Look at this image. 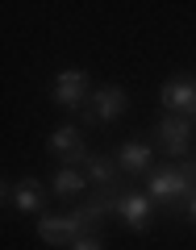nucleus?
I'll return each instance as SVG.
<instances>
[{
	"label": "nucleus",
	"mask_w": 196,
	"mask_h": 250,
	"mask_svg": "<svg viewBox=\"0 0 196 250\" xmlns=\"http://www.w3.org/2000/svg\"><path fill=\"white\" fill-rule=\"evenodd\" d=\"M71 250H105V242H100V233H84Z\"/></svg>",
	"instance_id": "nucleus-13"
},
{
	"label": "nucleus",
	"mask_w": 196,
	"mask_h": 250,
	"mask_svg": "<svg viewBox=\"0 0 196 250\" xmlns=\"http://www.w3.org/2000/svg\"><path fill=\"white\" fill-rule=\"evenodd\" d=\"M192 179L184 175V167H154L146 175V196L163 200V205H188L192 200Z\"/></svg>",
	"instance_id": "nucleus-1"
},
{
	"label": "nucleus",
	"mask_w": 196,
	"mask_h": 250,
	"mask_svg": "<svg viewBox=\"0 0 196 250\" xmlns=\"http://www.w3.org/2000/svg\"><path fill=\"white\" fill-rule=\"evenodd\" d=\"M151 205H154V200H151V196H142V192H117V200H113L117 217H121L130 229H138V233L151 225V213H154Z\"/></svg>",
	"instance_id": "nucleus-5"
},
{
	"label": "nucleus",
	"mask_w": 196,
	"mask_h": 250,
	"mask_svg": "<svg viewBox=\"0 0 196 250\" xmlns=\"http://www.w3.org/2000/svg\"><path fill=\"white\" fill-rule=\"evenodd\" d=\"M50 154H59V159H67V163H80L84 167V159H88V150H84V134H80V125H59L50 134Z\"/></svg>",
	"instance_id": "nucleus-7"
},
{
	"label": "nucleus",
	"mask_w": 196,
	"mask_h": 250,
	"mask_svg": "<svg viewBox=\"0 0 196 250\" xmlns=\"http://www.w3.org/2000/svg\"><path fill=\"white\" fill-rule=\"evenodd\" d=\"M121 113H125V92L113 88V83L96 88V92H92V100H88V108H84L88 121H117Z\"/></svg>",
	"instance_id": "nucleus-6"
},
{
	"label": "nucleus",
	"mask_w": 196,
	"mask_h": 250,
	"mask_svg": "<svg viewBox=\"0 0 196 250\" xmlns=\"http://www.w3.org/2000/svg\"><path fill=\"white\" fill-rule=\"evenodd\" d=\"M50 96H54V104H63V108H84V104L92 100L88 71H80V67H71V71H59V80H54Z\"/></svg>",
	"instance_id": "nucleus-2"
},
{
	"label": "nucleus",
	"mask_w": 196,
	"mask_h": 250,
	"mask_svg": "<svg viewBox=\"0 0 196 250\" xmlns=\"http://www.w3.org/2000/svg\"><path fill=\"white\" fill-rule=\"evenodd\" d=\"M192 125L196 121L175 117V113L159 117V142L167 146V154H175V159H184V154H188V146H192Z\"/></svg>",
	"instance_id": "nucleus-4"
},
{
	"label": "nucleus",
	"mask_w": 196,
	"mask_h": 250,
	"mask_svg": "<svg viewBox=\"0 0 196 250\" xmlns=\"http://www.w3.org/2000/svg\"><path fill=\"white\" fill-rule=\"evenodd\" d=\"M80 171L88 175V184H105V188H117V175H121V167L113 159H100V154H88Z\"/></svg>",
	"instance_id": "nucleus-11"
},
{
	"label": "nucleus",
	"mask_w": 196,
	"mask_h": 250,
	"mask_svg": "<svg viewBox=\"0 0 196 250\" xmlns=\"http://www.w3.org/2000/svg\"><path fill=\"white\" fill-rule=\"evenodd\" d=\"M9 200H13L17 213H42L46 192H42V184H34V179H21V184H9Z\"/></svg>",
	"instance_id": "nucleus-9"
},
{
	"label": "nucleus",
	"mask_w": 196,
	"mask_h": 250,
	"mask_svg": "<svg viewBox=\"0 0 196 250\" xmlns=\"http://www.w3.org/2000/svg\"><path fill=\"white\" fill-rule=\"evenodd\" d=\"M163 108H171L175 117L196 121V80L192 75H179V80L163 83Z\"/></svg>",
	"instance_id": "nucleus-3"
},
{
	"label": "nucleus",
	"mask_w": 196,
	"mask_h": 250,
	"mask_svg": "<svg viewBox=\"0 0 196 250\" xmlns=\"http://www.w3.org/2000/svg\"><path fill=\"white\" fill-rule=\"evenodd\" d=\"M54 196H80L84 188H88V175H84L80 167H59V175H54Z\"/></svg>",
	"instance_id": "nucleus-12"
},
{
	"label": "nucleus",
	"mask_w": 196,
	"mask_h": 250,
	"mask_svg": "<svg viewBox=\"0 0 196 250\" xmlns=\"http://www.w3.org/2000/svg\"><path fill=\"white\" fill-rule=\"evenodd\" d=\"M117 167H121V175H151L154 171V150L146 142H125L121 154H117Z\"/></svg>",
	"instance_id": "nucleus-8"
},
{
	"label": "nucleus",
	"mask_w": 196,
	"mask_h": 250,
	"mask_svg": "<svg viewBox=\"0 0 196 250\" xmlns=\"http://www.w3.org/2000/svg\"><path fill=\"white\" fill-rule=\"evenodd\" d=\"M184 208H188V217H192V221H196V192H192V200H188Z\"/></svg>",
	"instance_id": "nucleus-15"
},
{
	"label": "nucleus",
	"mask_w": 196,
	"mask_h": 250,
	"mask_svg": "<svg viewBox=\"0 0 196 250\" xmlns=\"http://www.w3.org/2000/svg\"><path fill=\"white\" fill-rule=\"evenodd\" d=\"M179 167H184V175H188V179H192V184H196V159H188V163H179Z\"/></svg>",
	"instance_id": "nucleus-14"
},
{
	"label": "nucleus",
	"mask_w": 196,
	"mask_h": 250,
	"mask_svg": "<svg viewBox=\"0 0 196 250\" xmlns=\"http://www.w3.org/2000/svg\"><path fill=\"white\" fill-rule=\"evenodd\" d=\"M38 233H42L46 246H75L71 217H42V221H38Z\"/></svg>",
	"instance_id": "nucleus-10"
}]
</instances>
